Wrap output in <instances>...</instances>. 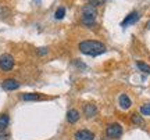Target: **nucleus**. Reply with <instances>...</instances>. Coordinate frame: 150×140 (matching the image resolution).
Segmentation results:
<instances>
[{"label": "nucleus", "mask_w": 150, "mask_h": 140, "mask_svg": "<svg viewBox=\"0 0 150 140\" xmlns=\"http://www.w3.org/2000/svg\"><path fill=\"white\" fill-rule=\"evenodd\" d=\"M140 114H142V115H150V103L143 104V106L140 107Z\"/></svg>", "instance_id": "nucleus-16"}, {"label": "nucleus", "mask_w": 150, "mask_h": 140, "mask_svg": "<svg viewBox=\"0 0 150 140\" xmlns=\"http://www.w3.org/2000/svg\"><path fill=\"white\" fill-rule=\"evenodd\" d=\"M0 140H8V133H6L4 130L0 132Z\"/></svg>", "instance_id": "nucleus-18"}, {"label": "nucleus", "mask_w": 150, "mask_h": 140, "mask_svg": "<svg viewBox=\"0 0 150 140\" xmlns=\"http://www.w3.org/2000/svg\"><path fill=\"white\" fill-rule=\"evenodd\" d=\"M1 87H3V90H16L20 87V83L16 79H6L1 83Z\"/></svg>", "instance_id": "nucleus-7"}, {"label": "nucleus", "mask_w": 150, "mask_h": 140, "mask_svg": "<svg viewBox=\"0 0 150 140\" xmlns=\"http://www.w3.org/2000/svg\"><path fill=\"white\" fill-rule=\"evenodd\" d=\"M8 122H10L8 114H1V115H0V132L6 130V128L8 126Z\"/></svg>", "instance_id": "nucleus-11"}, {"label": "nucleus", "mask_w": 150, "mask_h": 140, "mask_svg": "<svg viewBox=\"0 0 150 140\" xmlns=\"http://www.w3.org/2000/svg\"><path fill=\"white\" fill-rule=\"evenodd\" d=\"M136 65H138V68H139L142 72H146V74H150V65L145 64V63H140V61H138L136 63Z\"/></svg>", "instance_id": "nucleus-14"}, {"label": "nucleus", "mask_w": 150, "mask_h": 140, "mask_svg": "<svg viewBox=\"0 0 150 140\" xmlns=\"http://www.w3.org/2000/svg\"><path fill=\"white\" fill-rule=\"evenodd\" d=\"M96 17H97V11L96 7H93L92 4H86L82 8V24L86 27H93L95 22H96Z\"/></svg>", "instance_id": "nucleus-2"}, {"label": "nucleus", "mask_w": 150, "mask_h": 140, "mask_svg": "<svg viewBox=\"0 0 150 140\" xmlns=\"http://www.w3.org/2000/svg\"><path fill=\"white\" fill-rule=\"evenodd\" d=\"M138 20H139V13H138V11H132L129 15L125 17V20L121 22V25H122L124 28H127V27H129V25H134L135 22H138Z\"/></svg>", "instance_id": "nucleus-5"}, {"label": "nucleus", "mask_w": 150, "mask_h": 140, "mask_svg": "<svg viewBox=\"0 0 150 140\" xmlns=\"http://www.w3.org/2000/svg\"><path fill=\"white\" fill-rule=\"evenodd\" d=\"M106 3V0H89V4H92L93 7H97V6H103Z\"/></svg>", "instance_id": "nucleus-17"}, {"label": "nucleus", "mask_w": 150, "mask_h": 140, "mask_svg": "<svg viewBox=\"0 0 150 140\" xmlns=\"http://www.w3.org/2000/svg\"><path fill=\"white\" fill-rule=\"evenodd\" d=\"M83 114L86 115V118H93L97 114V108L95 104H85L83 106Z\"/></svg>", "instance_id": "nucleus-8"}, {"label": "nucleus", "mask_w": 150, "mask_h": 140, "mask_svg": "<svg viewBox=\"0 0 150 140\" xmlns=\"http://www.w3.org/2000/svg\"><path fill=\"white\" fill-rule=\"evenodd\" d=\"M38 53L40 54V56H43V54L47 53V50H46V49H42V50H38Z\"/></svg>", "instance_id": "nucleus-19"}, {"label": "nucleus", "mask_w": 150, "mask_h": 140, "mask_svg": "<svg viewBox=\"0 0 150 140\" xmlns=\"http://www.w3.org/2000/svg\"><path fill=\"white\" fill-rule=\"evenodd\" d=\"M65 15V8L64 7H59L56 13H54V17H56V20H63Z\"/></svg>", "instance_id": "nucleus-13"}, {"label": "nucleus", "mask_w": 150, "mask_h": 140, "mask_svg": "<svg viewBox=\"0 0 150 140\" xmlns=\"http://www.w3.org/2000/svg\"><path fill=\"white\" fill-rule=\"evenodd\" d=\"M79 50L81 53L86 54V56H100V54L106 53V44L99 42V40H83L79 43Z\"/></svg>", "instance_id": "nucleus-1"}, {"label": "nucleus", "mask_w": 150, "mask_h": 140, "mask_svg": "<svg viewBox=\"0 0 150 140\" xmlns=\"http://www.w3.org/2000/svg\"><path fill=\"white\" fill-rule=\"evenodd\" d=\"M78 119H79V111L78 110H70L68 113H67V121L70 122V124H75V122H78Z\"/></svg>", "instance_id": "nucleus-9"}, {"label": "nucleus", "mask_w": 150, "mask_h": 140, "mask_svg": "<svg viewBox=\"0 0 150 140\" xmlns=\"http://www.w3.org/2000/svg\"><path fill=\"white\" fill-rule=\"evenodd\" d=\"M74 137H75V140H93L95 139V135L88 129H81L75 133Z\"/></svg>", "instance_id": "nucleus-6"}, {"label": "nucleus", "mask_w": 150, "mask_h": 140, "mask_svg": "<svg viewBox=\"0 0 150 140\" xmlns=\"http://www.w3.org/2000/svg\"><path fill=\"white\" fill-rule=\"evenodd\" d=\"M21 98L25 100V101H35V100H40V94H38V93H25V94L21 96Z\"/></svg>", "instance_id": "nucleus-12"}, {"label": "nucleus", "mask_w": 150, "mask_h": 140, "mask_svg": "<svg viewBox=\"0 0 150 140\" xmlns=\"http://www.w3.org/2000/svg\"><path fill=\"white\" fill-rule=\"evenodd\" d=\"M132 122L135 125H143V118L140 117L139 114H134L132 115Z\"/></svg>", "instance_id": "nucleus-15"}, {"label": "nucleus", "mask_w": 150, "mask_h": 140, "mask_svg": "<svg viewBox=\"0 0 150 140\" xmlns=\"http://www.w3.org/2000/svg\"><path fill=\"white\" fill-rule=\"evenodd\" d=\"M146 28H147V29H150V21L147 22V24H146Z\"/></svg>", "instance_id": "nucleus-20"}, {"label": "nucleus", "mask_w": 150, "mask_h": 140, "mask_svg": "<svg viewBox=\"0 0 150 140\" xmlns=\"http://www.w3.org/2000/svg\"><path fill=\"white\" fill-rule=\"evenodd\" d=\"M118 103H120V107L122 108V110H128V108L132 106V101H131V98H129L127 94H121Z\"/></svg>", "instance_id": "nucleus-10"}, {"label": "nucleus", "mask_w": 150, "mask_h": 140, "mask_svg": "<svg viewBox=\"0 0 150 140\" xmlns=\"http://www.w3.org/2000/svg\"><path fill=\"white\" fill-rule=\"evenodd\" d=\"M13 67H14V57L11 54H3L0 57V70L8 72L13 70Z\"/></svg>", "instance_id": "nucleus-3"}, {"label": "nucleus", "mask_w": 150, "mask_h": 140, "mask_svg": "<svg viewBox=\"0 0 150 140\" xmlns=\"http://www.w3.org/2000/svg\"><path fill=\"white\" fill-rule=\"evenodd\" d=\"M106 135L110 137V139H117L122 135V126L120 124H111L107 126L106 129Z\"/></svg>", "instance_id": "nucleus-4"}]
</instances>
